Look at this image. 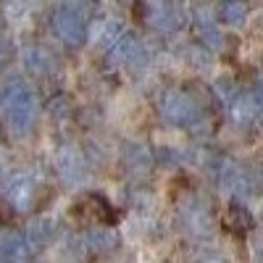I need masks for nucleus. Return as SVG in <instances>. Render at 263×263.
Masks as SVG:
<instances>
[{
    "label": "nucleus",
    "mask_w": 263,
    "mask_h": 263,
    "mask_svg": "<svg viewBox=\"0 0 263 263\" xmlns=\"http://www.w3.org/2000/svg\"><path fill=\"white\" fill-rule=\"evenodd\" d=\"M161 114L166 121L179 124V126H192L200 121L203 108L197 103V98L187 90H168L161 98Z\"/></svg>",
    "instance_id": "3"
},
{
    "label": "nucleus",
    "mask_w": 263,
    "mask_h": 263,
    "mask_svg": "<svg viewBox=\"0 0 263 263\" xmlns=\"http://www.w3.org/2000/svg\"><path fill=\"white\" fill-rule=\"evenodd\" d=\"M77 208H79V213H82L84 218L95 221V227H98L100 221H103V224L114 221V211H111V205H108L100 195H87V197H82V200L77 203Z\"/></svg>",
    "instance_id": "11"
},
{
    "label": "nucleus",
    "mask_w": 263,
    "mask_h": 263,
    "mask_svg": "<svg viewBox=\"0 0 263 263\" xmlns=\"http://www.w3.org/2000/svg\"><path fill=\"white\" fill-rule=\"evenodd\" d=\"M221 184H224L227 192L234 195V197H245V195L253 192V184H250V179H248L245 168H239V166H232V168H227V171L221 174Z\"/></svg>",
    "instance_id": "12"
},
{
    "label": "nucleus",
    "mask_w": 263,
    "mask_h": 263,
    "mask_svg": "<svg viewBox=\"0 0 263 263\" xmlns=\"http://www.w3.org/2000/svg\"><path fill=\"white\" fill-rule=\"evenodd\" d=\"M0 108L8 124V132L16 137H24L37 119V95L24 82H8L0 92Z\"/></svg>",
    "instance_id": "1"
},
{
    "label": "nucleus",
    "mask_w": 263,
    "mask_h": 263,
    "mask_svg": "<svg viewBox=\"0 0 263 263\" xmlns=\"http://www.w3.org/2000/svg\"><path fill=\"white\" fill-rule=\"evenodd\" d=\"M55 221L53 218H34L32 221V227H29V242L34 245V248H45V245H50L53 242V237H55ZM27 242V245H29Z\"/></svg>",
    "instance_id": "16"
},
{
    "label": "nucleus",
    "mask_w": 263,
    "mask_h": 263,
    "mask_svg": "<svg viewBox=\"0 0 263 263\" xmlns=\"http://www.w3.org/2000/svg\"><path fill=\"white\" fill-rule=\"evenodd\" d=\"M197 21V34H200L203 40H208V45H216L218 42V32H216V21H218V16H216V8H211V6H203V8H197V16H195Z\"/></svg>",
    "instance_id": "15"
},
{
    "label": "nucleus",
    "mask_w": 263,
    "mask_h": 263,
    "mask_svg": "<svg viewBox=\"0 0 263 263\" xmlns=\"http://www.w3.org/2000/svg\"><path fill=\"white\" fill-rule=\"evenodd\" d=\"M142 40L137 34L124 32L111 48H108V63L111 66H132L142 58Z\"/></svg>",
    "instance_id": "8"
},
{
    "label": "nucleus",
    "mask_w": 263,
    "mask_h": 263,
    "mask_svg": "<svg viewBox=\"0 0 263 263\" xmlns=\"http://www.w3.org/2000/svg\"><path fill=\"white\" fill-rule=\"evenodd\" d=\"M216 16L221 21H227V24H232V27H239L248 18V6L242 0H229L221 8H216Z\"/></svg>",
    "instance_id": "17"
},
{
    "label": "nucleus",
    "mask_w": 263,
    "mask_h": 263,
    "mask_svg": "<svg viewBox=\"0 0 263 263\" xmlns=\"http://www.w3.org/2000/svg\"><path fill=\"white\" fill-rule=\"evenodd\" d=\"M121 34H124V27H121V18H119V16H116V18H114V16L100 18L98 24H95V32H92L95 42H100V45H105V48H111Z\"/></svg>",
    "instance_id": "14"
},
{
    "label": "nucleus",
    "mask_w": 263,
    "mask_h": 263,
    "mask_svg": "<svg viewBox=\"0 0 263 263\" xmlns=\"http://www.w3.org/2000/svg\"><path fill=\"white\" fill-rule=\"evenodd\" d=\"M37 179L32 177L29 171H13L11 177L6 179V200L16 208V211H29L34 205V197H37Z\"/></svg>",
    "instance_id": "5"
},
{
    "label": "nucleus",
    "mask_w": 263,
    "mask_h": 263,
    "mask_svg": "<svg viewBox=\"0 0 263 263\" xmlns=\"http://www.w3.org/2000/svg\"><path fill=\"white\" fill-rule=\"evenodd\" d=\"M11 50V32L6 27V21H0V61H3Z\"/></svg>",
    "instance_id": "19"
},
{
    "label": "nucleus",
    "mask_w": 263,
    "mask_h": 263,
    "mask_svg": "<svg viewBox=\"0 0 263 263\" xmlns=\"http://www.w3.org/2000/svg\"><path fill=\"white\" fill-rule=\"evenodd\" d=\"M224 224L232 229V232H248L253 227V218L250 213L242 208V205H232L227 213H224Z\"/></svg>",
    "instance_id": "18"
},
{
    "label": "nucleus",
    "mask_w": 263,
    "mask_h": 263,
    "mask_svg": "<svg viewBox=\"0 0 263 263\" xmlns=\"http://www.w3.org/2000/svg\"><path fill=\"white\" fill-rule=\"evenodd\" d=\"M140 13L145 18V24L158 29V32H174L182 27L184 11L177 3H166V0H153V3L140 6Z\"/></svg>",
    "instance_id": "4"
},
{
    "label": "nucleus",
    "mask_w": 263,
    "mask_h": 263,
    "mask_svg": "<svg viewBox=\"0 0 263 263\" xmlns=\"http://www.w3.org/2000/svg\"><path fill=\"white\" fill-rule=\"evenodd\" d=\"M229 116L237 126H250L258 114H260V98H258V90H242L237 92L229 103Z\"/></svg>",
    "instance_id": "6"
},
{
    "label": "nucleus",
    "mask_w": 263,
    "mask_h": 263,
    "mask_svg": "<svg viewBox=\"0 0 263 263\" xmlns=\"http://www.w3.org/2000/svg\"><path fill=\"white\" fill-rule=\"evenodd\" d=\"M87 245L92 253H108L119 245V232L111 227H92L87 234Z\"/></svg>",
    "instance_id": "13"
},
{
    "label": "nucleus",
    "mask_w": 263,
    "mask_h": 263,
    "mask_svg": "<svg viewBox=\"0 0 263 263\" xmlns=\"http://www.w3.org/2000/svg\"><path fill=\"white\" fill-rule=\"evenodd\" d=\"M90 13H92V8L87 3H77V0L61 3L53 11V27L66 45L79 48L87 40V32H90Z\"/></svg>",
    "instance_id": "2"
},
{
    "label": "nucleus",
    "mask_w": 263,
    "mask_h": 263,
    "mask_svg": "<svg viewBox=\"0 0 263 263\" xmlns=\"http://www.w3.org/2000/svg\"><path fill=\"white\" fill-rule=\"evenodd\" d=\"M0 263H29V245L21 232L0 229Z\"/></svg>",
    "instance_id": "9"
},
{
    "label": "nucleus",
    "mask_w": 263,
    "mask_h": 263,
    "mask_svg": "<svg viewBox=\"0 0 263 263\" xmlns=\"http://www.w3.org/2000/svg\"><path fill=\"white\" fill-rule=\"evenodd\" d=\"M0 166H3V161H0Z\"/></svg>",
    "instance_id": "20"
},
{
    "label": "nucleus",
    "mask_w": 263,
    "mask_h": 263,
    "mask_svg": "<svg viewBox=\"0 0 263 263\" xmlns=\"http://www.w3.org/2000/svg\"><path fill=\"white\" fill-rule=\"evenodd\" d=\"M21 61H24V66L32 74H40V77H45L55 69V58L40 45H27L24 50H21Z\"/></svg>",
    "instance_id": "10"
},
{
    "label": "nucleus",
    "mask_w": 263,
    "mask_h": 263,
    "mask_svg": "<svg viewBox=\"0 0 263 263\" xmlns=\"http://www.w3.org/2000/svg\"><path fill=\"white\" fill-rule=\"evenodd\" d=\"M55 168L61 174V179L66 184H79L84 179V174H87V163L82 158V153L71 145H66L58 150V156H55Z\"/></svg>",
    "instance_id": "7"
}]
</instances>
